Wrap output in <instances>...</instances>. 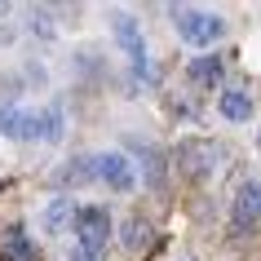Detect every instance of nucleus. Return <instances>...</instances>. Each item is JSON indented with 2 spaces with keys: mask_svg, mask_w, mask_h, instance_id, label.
Here are the masks:
<instances>
[{
  "mask_svg": "<svg viewBox=\"0 0 261 261\" xmlns=\"http://www.w3.org/2000/svg\"><path fill=\"white\" fill-rule=\"evenodd\" d=\"M261 221V181H244L230 199V226L234 230H248Z\"/></svg>",
  "mask_w": 261,
  "mask_h": 261,
  "instance_id": "423d86ee",
  "label": "nucleus"
},
{
  "mask_svg": "<svg viewBox=\"0 0 261 261\" xmlns=\"http://www.w3.org/2000/svg\"><path fill=\"white\" fill-rule=\"evenodd\" d=\"M40 221H44V230H49V234H62L71 221H75V204H71L67 195H58L54 204L44 208V217H40Z\"/></svg>",
  "mask_w": 261,
  "mask_h": 261,
  "instance_id": "9b49d317",
  "label": "nucleus"
},
{
  "mask_svg": "<svg viewBox=\"0 0 261 261\" xmlns=\"http://www.w3.org/2000/svg\"><path fill=\"white\" fill-rule=\"evenodd\" d=\"M177 160H181V173H191V177H208V173H217L226 151H221V142H208V138H191L177 146Z\"/></svg>",
  "mask_w": 261,
  "mask_h": 261,
  "instance_id": "f03ea898",
  "label": "nucleus"
},
{
  "mask_svg": "<svg viewBox=\"0 0 261 261\" xmlns=\"http://www.w3.org/2000/svg\"><path fill=\"white\" fill-rule=\"evenodd\" d=\"M217 111H221V120H226V124H248V120H252V97H248L244 89H226L221 102H217Z\"/></svg>",
  "mask_w": 261,
  "mask_h": 261,
  "instance_id": "1a4fd4ad",
  "label": "nucleus"
},
{
  "mask_svg": "<svg viewBox=\"0 0 261 261\" xmlns=\"http://www.w3.org/2000/svg\"><path fill=\"white\" fill-rule=\"evenodd\" d=\"M0 133L14 142H27V138H40V115L27 107H0Z\"/></svg>",
  "mask_w": 261,
  "mask_h": 261,
  "instance_id": "0eeeda50",
  "label": "nucleus"
},
{
  "mask_svg": "<svg viewBox=\"0 0 261 261\" xmlns=\"http://www.w3.org/2000/svg\"><path fill=\"white\" fill-rule=\"evenodd\" d=\"M97 177V164H93V155H89V160H71V164H62V168H54V186H84V181H93Z\"/></svg>",
  "mask_w": 261,
  "mask_h": 261,
  "instance_id": "9d476101",
  "label": "nucleus"
},
{
  "mask_svg": "<svg viewBox=\"0 0 261 261\" xmlns=\"http://www.w3.org/2000/svg\"><path fill=\"white\" fill-rule=\"evenodd\" d=\"M257 151H261V128H257Z\"/></svg>",
  "mask_w": 261,
  "mask_h": 261,
  "instance_id": "dca6fc26",
  "label": "nucleus"
},
{
  "mask_svg": "<svg viewBox=\"0 0 261 261\" xmlns=\"http://www.w3.org/2000/svg\"><path fill=\"white\" fill-rule=\"evenodd\" d=\"M173 27H177L181 44L191 49H208L226 36V18H217L213 9H173Z\"/></svg>",
  "mask_w": 261,
  "mask_h": 261,
  "instance_id": "f257e3e1",
  "label": "nucleus"
},
{
  "mask_svg": "<svg viewBox=\"0 0 261 261\" xmlns=\"http://www.w3.org/2000/svg\"><path fill=\"white\" fill-rule=\"evenodd\" d=\"M36 115H40V138L44 142L62 138V107H44V111H36Z\"/></svg>",
  "mask_w": 261,
  "mask_h": 261,
  "instance_id": "ddd939ff",
  "label": "nucleus"
},
{
  "mask_svg": "<svg viewBox=\"0 0 261 261\" xmlns=\"http://www.w3.org/2000/svg\"><path fill=\"white\" fill-rule=\"evenodd\" d=\"M75 234H80L84 248H107V239H111V213H107V208H97V204L75 208Z\"/></svg>",
  "mask_w": 261,
  "mask_h": 261,
  "instance_id": "39448f33",
  "label": "nucleus"
},
{
  "mask_svg": "<svg viewBox=\"0 0 261 261\" xmlns=\"http://www.w3.org/2000/svg\"><path fill=\"white\" fill-rule=\"evenodd\" d=\"M111 31H115L120 49L128 54L133 71H138L142 80H151V62H146V40H142V27H138V18H133V14H115V18H111Z\"/></svg>",
  "mask_w": 261,
  "mask_h": 261,
  "instance_id": "7ed1b4c3",
  "label": "nucleus"
},
{
  "mask_svg": "<svg viewBox=\"0 0 261 261\" xmlns=\"http://www.w3.org/2000/svg\"><path fill=\"white\" fill-rule=\"evenodd\" d=\"M146 239H151V234H146V221H128V226H124V248H142L146 244Z\"/></svg>",
  "mask_w": 261,
  "mask_h": 261,
  "instance_id": "4468645a",
  "label": "nucleus"
},
{
  "mask_svg": "<svg viewBox=\"0 0 261 261\" xmlns=\"http://www.w3.org/2000/svg\"><path fill=\"white\" fill-rule=\"evenodd\" d=\"M71 261H102V248H84V244H75V248H71Z\"/></svg>",
  "mask_w": 261,
  "mask_h": 261,
  "instance_id": "2eb2a0df",
  "label": "nucleus"
},
{
  "mask_svg": "<svg viewBox=\"0 0 261 261\" xmlns=\"http://www.w3.org/2000/svg\"><path fill=\"white\" fill-rule=\"evenodd\" d=\"M221 75H226V62L217 54H204V58H195V62H186V84L191 89H217Z\"/></svg>",
  "mask_w": 261,
  "mask_h": 261,
  "instance_id": "6e6552de",
  "label": "nucleus"
},
{
  "mask_svg": "<svg viewBox=\"0 0 261 261\" xmlns=\"http://www.w3.org/2000/svg\"><path fill=\"white\" fill-rule=\"evenodd\" d=\"M93 164H97V177L107 181L111 191H120L128 195L133 186H138V173H133V160L120 151H107V155H93Z\"/></svg>",
  "mask_w": 261,
  "mask_h": 261,
  "instance_id": "20e7f679",
  "label": "nucleus"
},
{
  "mask_svg": "<svg viewBox=\"0 0 261 261\" xmlns=\"http://www.w3.org/2000/svg\"><path fill=\"white\" fill-rule=\"evenodd\" d=\"M0 261H36V248H31V239L18 230V226L5 234V244H0Z\"/></svg>",
  "mask_w": 261,
  "mask_h": 261,
  "instance_id": "f8f14e48",
  "label": "nucleus"
}]
</instances>
